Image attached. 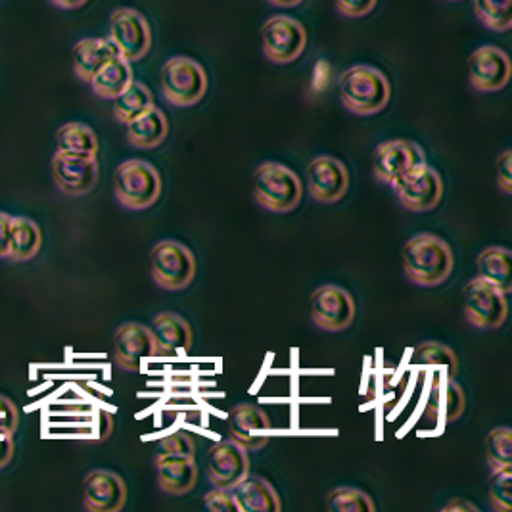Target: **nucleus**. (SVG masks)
<instances>
[{"label":"nucleus","instance_id":"nucleus-14","mask_svg":"<svg viewBox=\"0 0 512 512\" xmlns=\"http://www.w3.org/2000/svg\"><path fill=\"white\" fill-rule=\"evenodd\" d=\"M511 58L505 50L486 45L468 58V81L480 93H499L511 81Z\"/></svg>","mask_w":512,"mask_h":512},{"label":"nucleus","instance_id":"nucleus-20","mask_svg":"<svg viewBox=\"0 0 512 512\" xmlns=\"http://www.w3.org/2000/svg\"><path fill=\"white\" fill-rule=\"evenodd\" d=\"M156 476H158V486L163 493L175 495V497L187 495L196 488V482H198L196 459L162 451L156 457Z\"/></svg>","mask_w":512,"mask_h":512},{"label":"nucleus","instance_id":"nucleus-35","mask_svg":"<svg viewBox=\"0 0 512 512\" xmlns=\"http://www.w3.org/2000/svg\"><path fill=\"white\" fill-rule=\"evenodd\" d=\"M512 466L493 470L489 478L488 495L493 511L509 512L512 509Z\"/></svg>","mask_w":512,"mask_h":512},{"label":"nucleus","instance_id":"nucleus-2","mask_svg":"<svg viewBox=\"0 0 512 512\" xmlns=\"http://www.w3.org/2000/svg\"><path fill=\"white\" fill-rule=\"evenodd\" d=\"M338 94L351 114L376 116L390 104L392 85L390 79L373 66H351L340 75Z\"/></svg>","mask_w":512,"mask_h":512},{"label":"nucleus","instance_id":"nucleus-34","mask_svg":"<svg viewBox=\"0 0 512 512\" xmlns=\"http://www.w3.org/2000/svg\"><path fill=\"white\" fill-rule=\"evenodd\" d=\"M486 459L493 470L512 465V430L497 426L486 436Z\"/></svg>","mask_w":512,"mask_h":512},{"label":"nucleus","instance_id":"nucleus-1","mask_svg":"<svg viewBox=\"0 0 512 512\" xmlns=\"http://www.w3.org/2000/svg\"><path fill=\"white\" fill-rule=\"evenodd\" d=\"M453 269V250L436 234H417L403 246V271L417 286L436 288L451 277Z\"/></svg>","mask_w":512,"mask_h":512},{"label":"nucleus","instance_id":"nucleus-40","mask_svg":"<svg viewBox=\"0 0 512 512\" xmlns=\"http://www.w3.org/2000/svg\"><path fill=\"white\" fill-rule=\"evenodd\" d=\"M497 185L505 192L512 194V152L505 150L497 160Z\"/></svg>","mask_w":512,"mask_h":512},{"label":"nucleus","instance_id":"nucleus-10","mask_svg":"<svg viewBox=\"0 0 512 512\" xmlns=\"http://www.w3.org/2000/svg\"><path fill=\"white\" fill-rule=\"evenodd\" d=\"M50 171L54 185L70 198L91 194L100 179V165L96 156L85 154L56 152L50 162Z\"/></svg>","mask_w":512,"mask_h":512},{"label":"nucleus","instance_id":"nucleus-12","mask_svg":"<svg viewBox=\"0 0 512 512\" xmlns=\"http://www.w3.org/2000/svg\"><path fill=\"white\" fill-rule=\"evenodd\" d=\"M311 321L325 332L348 330L357 307L350 292L338 284H323L311 296Z\"/></svg>","mask_w":512,"mask_h":512},{"label":"nucleus","instance_id":"nucleus-22","mask_svg":"<svg viewBox=\"0 0 512 512\" xmlns=\"http://www.w3.org/2000/svg\"><path fill=\"white\" fill-rule=\"evenodd\" d=\"M117 56L119 52L110 39H104V37L81 39L73 47V71L83 83H89L98 71Z\"/></svg>","mask_w":512,"mask_h":512},{"label":"nucleus","instance_id":"nucleus-8","mask_svg":"<svg viewBox=\"0 0 512 512\" xmlns=\"http://www.w3.org/2000/svg\"><path fill=\"white\" fill-rule=\"evenodd\" d=\"M307 47V31L296 18L273 16L261 27L263 56L279 66L302 58Z\"/></svg>","mask_w":512,"mask_h":512},{"label":"nucleus","instance_id":"nucleus-42","mask_svg":"<svg viewBox=\"0 0 512 512\" xmlns=\"http://www.w3.org/2000/svg\"><path fill=\"white\" fill-rule=\"evenodd\" d=\"M14 436L10 434H0V470L10 465L14 459Z\"/></svg>","mask_w":512,"mask_h":512},{"label":"nucleus","instance_id":"nucleus-23","mask_svg":"<svg viewBox=\"0 0 512 512\" xmlns=\"http://www.w3.org/2000/svg\"><path fill=\"white\" fill-rule=\"evenodd\" d=\"M234 497L238 501L240 512H279L282 511L277 489L273 488L261 476H246L236 488Z\"/></svg>","mask_w":512,"mask_h":512},{"label":"nucleus","instance_id":"nucleus-19","mask_svg":"<svg viewBox=\"0 0 512 512\" xmlns=\"http://www.w3.org/2000/svg\"><path fill=\"white\" fill-rule=\"evenodd\" d=\"M426 162V154L422 146L407 139L386 140L374 150V177L390 185L397 175L407 169Z\"/></svg>","mask_w":512,"mask_h":512},{"label":"nucleus","instance_id":"nucleus-16","mask_svg":"<svg viewBox=\"0 0 512 512\" xmlns=\"http://www.w3.org/2000/svg\"><path fill=\"white\" fill-rule=\"evenodd\" d=\"M127 503L125 480L108 468L91 470L83 480V505L89 512H119Z\"/></svg>","mask_w":512,"mask_h":512},{"label":"nucleus","instance_id":"nucleus-18","mask_svg":"<svg viewBox=\"0 0 512 512\" xmlns=\"http://www.w3.org/2000/svg\"><path fill=\"white\" fill-rule=\"evenodd\" d=\"M158 357V348L150 326L125 323L114 334V359L119 369L139 373L142 359Z\"/></svg>","mask_w":512,"mask_h":512},{"label":"nucleus","instance_id":"nucleus-32","mask_svg":"<svg viewBox=\"0 0 512 512\" xmlns=\"http://www.w3.org/2000/svg\"><path fill=\"white\" fill-rule=\"evenodd\" d=\"M326 509L332 512H374L376 505L369 493L359 488L342 486L326 495Z\"/></svg>","mask_w":512,"mask_h":512},{"label":"nucleus","instance_id":"nucleus-38","mask_svg":"<svg viewBox=\"0 0 512 512\" xmlns=\"http://www.w3.org/2000/svg\"><path fill=\"white\" fill-rule=\"evenodd\" d=\"M336 10L350 20H361L374 12L378 0H334Z\"/></svg>","mask_w":512,"mask_h":512},{"label":"nucleus","instance_id":"nucleus-9","mask_svg":"<svg viewBox=\"0 0 512 512\" xmlns=\"http://www.w3.org/2000/svg\"><path fill=\"white\" fill-rule=\"evenodd\" d=\"M119 56L127 62H140L152 48V29L137 8L121 6L110 16V37Z\"/></svg>","mask_w":512,"mask_h":512},{"label":"nucleus","instance_id":"nucleus-43","mask_svg":"<svg viewBox=\"0 0 512 512\" xmlns=\"http://www.w3.org/2000/svg\"><path fill=\"white\" fill-rule=\"evenodd\" d=\"M449 511L478 512V507H476L474 503H470V501H465V499H455V501H451L449 505H445V507H443V512Z\"/></svg>","mask_w":512,"mask_h":512},{"label":"nucleus","instance_id":"nucleus-30","mask_svg":"<svg viewBox=\"0 0 512 512\" xmlns=\"http://www.w3.org/2000/svg\"><path fill=\"white\" fill-rule=\"evenodd\" d=\"M152 106H156L152 91L144 83L133 81L123 93L114 98L112 112H114L116 121H119L121 125H127L135 117H139L146 110H150Z\"/></svg>","mask_w":512,"mask_h":512},{"label":"nucleus","instance_id":"nucleus-17","mask_svg":"<svg viewBox=\"0 0 512 512\" xmlns=\"http://www.w3.org/2000/svg\"><path fill=\"white\" fill-rule=\"evenodd\" d=\"M227 424H229L231 440L240 443L246 451L256 453L271 440L269 434L273 430V422L269 419V415L257 405H250V403L236 405L229 411Z\"/></svg>","mask_w":512,"mask_h":512},{"label":"nucleus","instance_id":"nucleus-41","mask_svg":"<svg viewBox=\"0 0 512 512\" xmlns=\"http://www.w3.org/2000/svg\"><path fill=\"white\" fill-rule=\"evenodd\" d=\"M10 219L12 215L0 211V259H6L10 250H8V240H10Z\"/></svg>","mask_w":512,"mask_h":512},{"label":"nucleus","instance_id":"nucleus-21","mask_svg":"<svg viewBox=\"0 0 512 512\" xmlns=\"http://www.w3.org/2000/svg\"><path fill=\"white\" fill-rule=\"evenodd\" d=\"M150 330L156 340L158 357H175L187 351L194 342L192 326L177 313H160L152 321Z\"/></svg>","mask_w":512,"mask_h":512},{"label":"nucleus","instance_id":"nucleus-4","mask_svg":"<svg viewBox=\"0 0 512 512\" xmlns=\"http://www.w3.org/2000/svg\"><path fill=\"white\" fill-rule=\"evenodd\" d=\"M162 190V175L152 163L127 160L117 165L114 196L125 210H150L160 200Z\"/></svg>","mask_w":512,"mask_h":512},{"label":"nucleus","instance_id":"nucleus-25","mask_svg":"<svg viewBox=\"0 0 512 512\" xmlns=\"http://www.w3.org/2000/svg\"><path fill=\"white\" fill-rule=\"evenodd\" d=\"M476 277L491 284L505 296L512 292V254L503 246H489L476 257Z\"/></svg>","mask_w":512,"mask_h":512},{"label":"nucleus","instance_id":"nucleus-11","mask_svg":"<svg viewBox=\"0 0 512 512\" xmlns=\"http://www.w3.org/2000/svg\"><path fill=\"white\" fill-rule=\"evenodd\" d=\"M509 315L507 296L482 279H472L465 288V317L474 328H501Z\"/></svg>","mask_w":512,"mask_h":512},{"label":"nucleus","instance_id":"nucleus-37","mask_svg":"<svg viewBox=\"0 0 512 512\" xmlns=\"http://www.w3.org/2000/svg\"><path fill=\"white\" fill-rule=\"evenodd\" d=\"M204 505L211 512H240L233 489H211L204 499Z\"/></svg>","mask_w":512,"mask_h":512},{"label":"nucleus","instance_id":"nucleus-45","mask_svg":"<svg viewBox=\"0 0 512 512\" xmlns=\"http://www.w3.org/2000/svg\"><path fill=\"white\" fill-rule=\"evenodd\" d=\"M267 2L277 8H296L302 4L303 0H267Z\"/></svg>","mask_w":512,"mask_h":512},{"label":"nucleus","instance_id":"nucleus-39","mask_svg":"<svg viewBox=\"0 0 512 512\" xmlns=\"http://www.w3.org/2000/svg\"><path fill=\"white\" fill-rule=\"evenodd\" d=\"M20 426V413L10 397L0 396V434L14 436Z\"/></svg>","mask_w":512,"mask_h":512},{"label":"nucleus","instance_id":"nucleus-15","mask_svg":"<svg viewBox=\"0 0 512 512\" xmlns=\"http://www.w3.org/2000/svg\"><path fill=\"white\" fill-rule=\"evenodd\" d=\"M206 468L213 488L234 489L250 474V457L240 443L229 438L211 445Z\"/></svg>","mask_w":512,"mask_h":512},{"label":"nucleus","instance_id":"nucleus-36","mask_svg":"<svg viewBox=\"0 0 512 512\" xmlns=\"http://www.w3.org/2000/svg\"><path fill=\"white\" fill-rule=\"evenodd\" d=\"M163 453L196 459V442L188 432H173L160 442Z\"/></svg>","mask_w":512,"mask_h":512},{"label":"nucleus","instance_id":"nucleus-3","mask_svg":"<svg viewBox=\"0 0 512 512\" xmlns=\"http://www.w3.org/2000/svg\"><path fill=\"white\" fill-rule=\"evenodd\" d=\"M254 198L263 210L290 213L302 202V179L284 163H261L254 173Z\"/></svg>","mask_w":512,"mask_h":512},{"label":"nucleus","instance_id":"nucleus-29","mask_svg":"<svg viewBox=\"0 0 512 512\" xmlns=\"http://www.w3.org/2000/svg\"><path fill=\"white\" fill-rule=\"evenodd\" d=\"M98 148L100 144H98L96 133L85 123L71 121L62 125L56 133V152L98 156Z\"/></svg>","mask_w":512,"mask_h":512},{"label":"nucleus","instance_id":"nucleus-24","mask_svg":"<svg viewBox=\"0 0 512 512\" xmlns=\"http://www.w3.org/2000/svg\"><path fill=\"white\" fill-rule=\"evenodd\" d=\"M127 140L131 146L139 150H154L163 140L167 139L169 133V121L158 106H152L144 114L135 117L127 125Z\"/></svg>","mask_w":512,"mask_h":512},{"label":"nucleus","instance_id":"nucleus-5","mask_svg":"<svg viewBox=\"0 0 512 512\" xmlns=\"http://www.w3.org/2000/svg\"><path fill=\"white\" fill-rule=\"evenodd\" d=\"M162 96L175 108H192L200 104L208 89V73L196 60L188 56H173L163 64L160 73Z\"/></svg>","mask_w":512,"mask_h":512},{"label":"nucleus","instance_id":"nucleus-26","mask_svg":"<svg viewBox=\"0 0 512 512\" xmlns=\"http://www.w3.org/2000/svg\"><path fill=\"white\" fill-rule=\"evenodd\" d=\"M466 409V394L461 384L455 378H445L442 388L434 386L428 405H426V419L438 420L442 415L445 422H455L461 419Z\"/></svg>","mask_w":512,"mask_h":512},{"label":"nucleus","instance_id":"nucleus-31","mask_svg":"<svg viewBox=\"0 0 512 512\" xmlns=\"http://www.w3.org/2000/svg\"><path fill=\"white\" fill-rule=\"evenodd\" d=\"M411 361L417 367L419 365L420 367H445L447 378H455V374L459 371L457 353L442 342H422L413 351Z\"/></svg>","mask_w":512,"mask_h":512},{"label":"nucleus","instance_id":"nucleus-27","mask_svg":"<svg viewBox=\"0 0 512 512\" xmlns=\"http://www.w3.org/2000/svg\"><path fill=\"white\" fill-rule=\"evenodd\" d=\"M43 246V233L35 221L29 217L10 219V240H8V259L16 263H25L39 256Z\"/></svg>","mask_w":512,"mask_h":512},{"label":"nucleus","instance_id":"nucleus-13","mask_svg":"<svg viewBox=\"0 0 512 512\" xmlns=\"http://www.w3.org/2000/svg\"><path fill=\"white\" fill-rule=\"evenodd\" d=\"M307 192L319 204H336L350 190V171L344 163L332 156L311 160L307 169Z\"/></svg>","mask_w":512,"mask_h":512},{"label":"nucleus","instance_id":"nucleus-28","mask_svg":"<svg viewBox=\"0 0 512 512\" xmlns=\"http://www.w3.org/2000/svg\"><path fill=\"white\" fill-rule=\"evenodd\" d=\"M135 81L131 62L117 56L110 60L102 70L94 75L89 81L93 93L102 100H114L116 96L123 93L131 83Z\"/></svg>","mask_w":512,"mask_h":512},{"label":"nucleus","instance_id":"nucleus-6","mask_svg":"<svg viewBox=\"0 0 512 512\" xmlns=\"http://www.w3.org/2000/svg\"><path fill=\"white\" fill-rule=\"evenodd\" d=\"M150 275L162 290H185L196 277V257L183 242L162 240L150 252Z\"/></svg>","mask_w":512,"mask_h":512},{"label":"nucleus","instance_id":"nucleus-46","mask_svg":"<svg viewBox=\"0 0 512 512\" xmlns=\"http://www.w3.org/2000/svg\"><path fill=\"white\" fill-rule=\"evenodd\" d=\"M449 2H461V0H449Z\"/></svg>","mask_w":512,"mask_h":512},{"label":"nucleus","instance_id":"nucleus-7","mask_svg":"<svg viewBox=\"0 0 512 512\" xmlns=\"http://www.w3.org/2000/svg\"><path fill=\"white\" fill-rule=\"evenodd\" d=\"M399 204L413 213L436 210L443 198L442 175L428 163H419L390 183Z\"/></svg>","mask_w":512,"mask_h":512},{"label":"nucleus","instance_id":"nucleus-44","mask_svg":"<svg viewBox=\"0 0 512 512\" xmlns=\"http://www.w3.org/2000/svg\"><path fill=\"white\" fill-rule=\"evenodd\" d=\"M50 2L62 10H77V8L85 6L89 0H50Z\"/></svg>","mask_w":512,"mask_h":512},{"label":"nucleus","instance_id":"nucleus-33","mask_svg":"<svg viewBox=\"0 0 512 512\" xmlns=\"http://www.w3.org/2000/svg\"><path fill=\"white\" fill-rule=\"evenodd\" d=\"M512 0H474L476 18L491 31L507 33L512 27Z\"/></svg>","mask_w":512,"mask_h":512}]
</instances>
